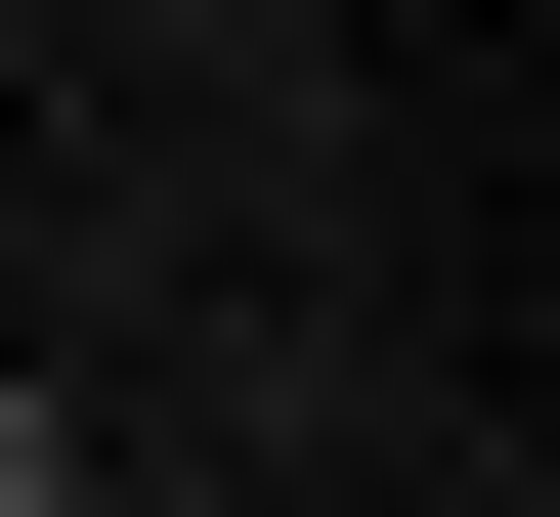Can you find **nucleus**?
Instances as JSON below:
<instances>
[{
  "label": "nucleus",
  "instance_id": "1",
  "mask_svg": "<svg viewBox=\"0 0 560 517\" xmlns=\"http://www.w3.org/2000/svg\"><path fill=\"white\" fill-rule=\"evenodd\" d=\"M0 517H86V388H0Z\"/></svg>",
  "mask_w": 560,
  "mask_h": 517
}]
</instances>
